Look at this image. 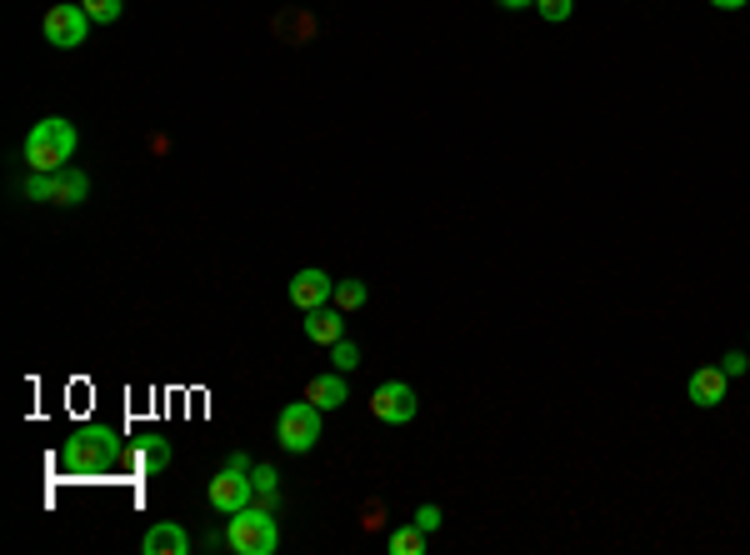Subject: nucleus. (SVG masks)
<instances>
[{
	"label": "nucleus",
	"instance_id": "1",
	"mask_svg": "<svg viewBox=\"0 0 750 555\" xmlns=\"http://www.w3.org/2000/svg\"><path fill=\"white\" fill-rule=\"evenodd\" d=\"M75 145H81V135H75L71 120L46 116L25 135V166H31V176H56V170H66L75 161Z\"/></svg>",
	"mask_w": 750,
	"mask_h": 555
},
{
	"label": "nucleus",
	"instance_id": "2",
	"mask_svg": "<svg viewBox=\"0 0 750 555\" xmlns=\"http://www.w3.org/2000/svg\"><path fill=\"white\" fill-rule=\"evenodd\" d=\"M225 545H231L235 555H276V545H281V531H276L270 510L246 506V510H235L231 526H225Z\"/></svg>",
	"mask_w": 750,
	"mask_h": 555
},
{
	"label": "nucleus",
	"instance_id": "3",
	"mask_svg": "<svg viewBox=\"0 0 750 555\" xmlns=\"http://www.w3.org/2000/svg\"><path fill=\"white\" fill-rule=\"evenodd\" d=\"M320 405H310V401H291L281 415H276V440H281L291 456H305V450H316V440H320Z\"/></svg>",
	"mask_w": 750,
	"mask_h": 555
},
{
	"label": "nucleus",
	"instance_id": "4",
	"mask_svg": "<svg viewBox=\"0 0 750 555\" xmlns=\"http://www.w3.org/2000/svg\"><path fill=\"white\" fill-rule=\"evenodd\" d=\"M91 15H85L81 0H60V5H50L46 21H40V31H46V40L56 50H75L85 46V36H91Z\"/></svg>",
	"mask_w": 750,
	"mask_h": 555
},
{
	"label": "nucleus",
	"instance_id": "5",
	"mask_svg": "<svg viewBox=\"0 0 750 555\" xmlns=\"http://www.w3.org/2000/svg\"><path fill=\"white\" fill-rule=\"evenodd\" d=\"M421 401H415V390L406 380H386V386H375L371 395V415L375 421H386V426H411Z\"/></svg>",
	"mask_w": 750,
	"mask_h": 555
},
{
	"label": "nucleus",
	"instance_id": "6",
	"mask_svg": "<svg viewBox=\"0 0 750 555\" xmlns=\"http://www.w3.org/2000/svg\"><path fill=\"white\" fill-rule=\"evenodd\" d=\"M211 506L221 510V516H235V510H246L250 500H256V481H250V471H241V465L225 461V471L211 481Z\"/></svg>",
	"mask_w": 750,
	"mask_h": 555
},
{
	"label": "nucleus",
	"instance_id": "7",
	"mask_svg": "<svg viewBox=\"0 0 750 555\" xmlns=\"http://www.w3.org/2000/svg\"><path fill=\"white\" fill-rule=\"evenodd\" d=\"M106 456H110V450L101 446L91 430H81V436H71V446L60 450V465H66L71 475H91V471H101V465H106Z\"/></svg>",
	"mask_w": 750,
	"mask_h": 555
},
{
	"label": "nucleus",
	"instance_id": "8",
	"mask_svg": "<svg viewBox=\"0 0 750 555\" xmlns=\"http://www.w3.org/2000/svg\"><path fill=\"white\" fill-rule=\"evenodd\" d=\"M291 300L301 310H316V306H330L336 300V281L326 271H295L291 275Z\"/></svg>",
	"mask_w": 750,
	"mask_h": 555
},
{
	"label": "nucleus",
	"instance_id": "9",
	"mask_svg": "<svg viewBox=\"0 0 750 555\" xmlns=\"http://www.w3.org/2000/svg\"><path fill=\"white\" fill-rule=\"evenodd\" d=\"M726 390H730V376L720 366H701L685 380V395H691V405H701V411H715V405L726 401Z\"/></svg>",
	"mask_w": 750,
	"mask_h": 555
},
{
	"label": "nucleus",
	"instance_id": "10",
	"mask_svg": "<svg viewBox=\"0 0 750 555\" xmlns=\"http://www.w3.org/2000/svg\"><path fill=\"white\" fill-rule=\"evenodd\" d=\"M141 551L145 555H190V535L180 520H155L151 531L141 535Z\"/></svg>",
	"mask_w": 750,
	"mask_h": 555
},
{
	"label": "nucleus",
	"instance_id": "11",
	"mask_svg": "<svg viewBox=\"0 0 750 555\" xmlns=\"http://www.w3.org/2000/svg\"><path fill=\"white\" fill-rule=\"evenodd\" d=\"M340 335H345V310H340V306L305 310V341H310V345H336Z\"/></svg>",
	"mask_w": 750,
	"mask_h": 555
},
{
	"label": "nucleus",
	"instance_id": "12",
	"mask_svg": "<svg viewBox=\"0 0 750 555\" xmlns=\"http://www.w3.org/2000/svg\"><path fill=\"white\" fill-rule=\"evenodd\" d=\"M305 401L320 405V411H340V405L351 401V386H345V376H340V370H330V376H310Z\"/></svg>",
	"mask_w": 750,
	"mask_h": 555
},
{
	"label": "nucleus",
	"instance_id": "13",
	"mask_svg": "<svg viewBox=\"0 0 750 555\" xmlns=\"http://www.w3.org/2000/svg\"><path fill=\"white\" fill-rule=\"evenodd\" d=\"M56 196H50V205H81L85 196H91V176L85 170H75V166H66V170H56Z\"/></svg>",
	"mask_w": 750,
	"mask_h": 555
},
{
	"label": "nucleus",
	"instance_id": "14",
	"mask_svg": "<svg viewBox=\"0 0 750 555\" xmlns=\"http://www.w3.org/2000/svg\"><path fill=\"white\" fill-rule=\"evenodd\" d=\"M425 551V531L421 526H396V531H390V555H421Z\"/></svg>",
	"mask_w": 750,
	"mask_h": 555
},
{
	"label": "nucleus",
	"instance_id": "15",
	"mask_svg": "<svg viewBox=\"0 0 750 555\" xmlns=\"http://www.w3.org/2000/svg\"><path fill=\"white\" fill-rule=\"evenodd\" d=\"M365 300H371V291H365V281H336V306L351 316V310H361Z\"/></svg>",
	"mask_w": 750,
	"mask_h": 555
},
{
	"label": "nucleus",
	"instance_id": "16",
	"mask_svg": "<svg viewBox=\"0 0 750 555\" xmlns=\"http://www.w3.org/2000/svg\"><path fill=\"white\" fill-rule=\"evenodd\" d=\"M330 366H336L340 376H345V370H355V366H361V345H355V341H345V335H340V341L330 345Z\"/></svg>",
	"mask_w": 750,
	"mask_h": 555
},
{
	"label": "nucleus",
	"instance_id": "17",
	"mask_svg": "<svg viewBox=\"0 0 750 555\" xmlns=\"http://www.w3.org/2000/svg\"><path fill=\"white\" fill-rule=\"evenodd\" d=\"M141 465H145V471H165V465H171V446H165V440H145V446H141Z\"/></svg>",
	"mask_w": 750,
	"mask_h": 555
},
{
	"label": "nucleus",
	"instance_id": "18",
	"mask_svg": "<svg viewBox=\"0 0 750 555\" xmlns=\"http://www.w3.org/2000/svg\"><path fill=\"white\" fill-rule=\"evenodd\" d=\"M536 11H540V21L561 25V21H571L575 15V0H536Z\"/></svg>",
	"mask_w": 750,
	"mask_h": 555
},
{
	"label": "nucleus",
	"instance_id": "19",
	"mask_svg": "<svg viewBox=\"0 0 750 555\" xmlns=\"http://www.w3.org/2000/svg\"><path fill=\"white\" fill-rule=\"evenodd\" d=\"M81 5H85V15H91V21L110 25L120 15V5H126V0H81Z\"/></svg>",
	"mask_w": 750,
	"mask_h": 555
},
{
	"label": "nucleus",
	"instance_id": "20",
	"mask_svg": "<svg viewBox=\"0 0 750 555\" xmlns=\"http://www.w3.org/2000/svg\"><path fill=\"white\" fill-rule=\"evenodd\" d=\"M250 481H256V496H266V500H276V465H250Z\"/></svg>",
	"mask_w": 750,
	"mask_h": 555
},
{
	"label": "nucleus",
	"instance_id": "21",
	"mask_svg": "<svg viewBox=\"0 0 750 555\" xmlns=\"http://www.w3.org/2000/svg\"><path fill=\"white\" fill-rule=\"evenodd\" d=\"M746 366H750V355H746V351H726V355H720V370H726L730 380L746 376Z\"/></svg>",
	"mask_w": 750,
	"mask_h": 555
},
{
	"label": "nucleus",
	"instance_id": "22",
	"mask_svg": "<svg viewBox=\"0 0 750 555\" xmlns=\"http://www.w3.org/2000/svg\"><path fill=\"white\" fill-rule=\"evenodd\" d=\"M441 520H446V516H441V506H421V510H415V526H421L425 535L441 531Z\"/></svg>",
	"mask_w": 750,
	"mask_h": 555
},
{
	"label": "nucleus",
	"instance_id": "23",
	"mask_svg": "<svg viewBox=\"0 0 750 555\" xmlns=\"http://www.w3.org/2000/svg\"><path fill=\"white\" fill-rule=\"evenodd\" d=\"M501 11H526V5H536V0H495Z\"/></svg>",
	"mask_w": 750,
	"mask_h": 555
},
{
	"label": "nucleus",
	"instance_id": "24",
	"mask_svg": "<svg viewBox=\"0 0 750 555\" xmlns=\"http://www.w3.org/2000/svg\"><path fill=\"white\" fill-rule=\"evenodd\" d=\"M715 11H740V5H750V0H711Z\"/></svg>",
	"mask_w": 750,
	"mask_h": 555
}]
</instances>
